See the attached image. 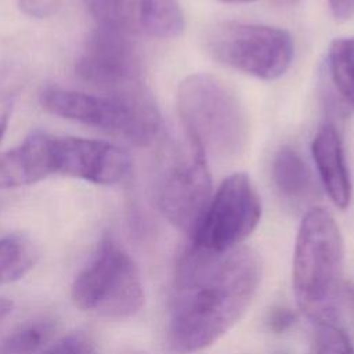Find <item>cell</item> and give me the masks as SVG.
Masks as SVG:
<instances>
[{"label": "cell", "mask_w": 354, "mask_h": 354, "mask_svg": "<svg viewBox=\"0 0 354 354\" xmlns=\"http://www.w3.org/2000/svg\"><path fill=\"white\" fill-rule=\"evenodd\" d=\"M261 272L259 253L248 246L214 252L191 242L174 271L170 348L192 354L223 337L253 301Z\"/></svg>", "instance_id": "1"}, {"label": "cell", "mask_w": 354, "mask_h": 354, "mask_svg": "<svg viewBox=\"0 0 354 354\" xmlns=\"http://www.w3.org/2000/svg\"><path fill=\"white\" fill-rule=\"evenodd\" d=\"M343 270L344 241L337 223L322 207L308 209L296 236L292 285L299 308L315 324L335 321Z\"/></svg>", "instance_id": "2"}, {"label": "cell", "mask_w": 354, "mask_h": 354, "mask_svg": "<svg viewBox=\"0 0 354 354\" xmlns=\"http://www.w3.org/2000/svg\"><path fill=\"white\" fill-rule=\"evenodd\" d=\"M189 144L206 159L230 160L246 147L249 123L235 91L207 73L187 76L177 90Z\"/></svg>", "instance_id": "3"}, {"label": "cell", "mask_w": 354, "mask_h": 354, "mask_svg": "<svg viewBox=\"0 0 354 354\" xmlns=\"http://www.w3.org/2000/svg\"><path fill=\"white\" fill-rule=\"evenodd\" d=\"M40 105L50 113L133 144L145 145L159 131L160 115L155 102L140 87L101 94L47 87L40 93Z\"/></svg>", "instance_id": "4"}, {"label": "cell", "mask_w": 354, "mask_h": 354, "mask_svg": "<svg viewBox=\"0 0 354 354\" xmlns=\"http://www.w3.org/2000/svg\"><path fill=\"white\" fill-rule=\"evenodd\" d=\"M73 306L106 319H124L144 306L145 292L136 261L112 236L98 243L71 286Z\"/></svg>", "instance_id": "5"}, {"label": "cell", "mask_w": 354, "mask_h": 354, "mask_svg": "<svg viewBox=\"0 0 354 354\" xmlns=\"http://www.w3.org/2000/svg\"><path fill=\"white\" fill-rule=\"evenodd\" d=\"M205 48L217 62L254 76L274 80L290 66L293 39L279 28L224 21L207 29Z\"/></svg>", "instance_id": "6"}, {"label": "cell", "mask_w": 354, "mask_h": 354, "mask_svg": "<svg viewBox=\"0 0 354 354\" xmlns=\"http://www.w3.org/2000/svg\"><path fill=\"white\" fill-rule=\"evenodd\" d=\"M260 217L261 202L254 185L248 174L234 173L213 194L191 242L214 252L234 249L256 230Z\"/></svg>", "instance_id": "7"}, {"label": "cell", "mask_w": 354, "mask_h": 354, "mask_svg": "<svg viewBox=\"0 0 354 354\" xmlns=\"http://www.w3.org/2000/svg\"><path fill=\"white\" fill-rule=\"evenodd\" d=\"M212 177L207 159L189 144L163 177L158 202L166 220L189 239L198 232L212 201Z\"/></svg>", "instance_id": "8"}, {"label": "cell", "mask_w": 354, "mask_h": 354, "mask_svg": "<svg viewBox=\"0 0 354 354\" xmlns=\"http://www.w3.org/2000/svg\"><path fill=\"white\" fill-rule=\"evenodd\" d=\"M75 72L82 82L108 93L140 87L142 66L130 36L98 25L88 35Z\"/></svg>", "instance_id": "9"}, {"label": "cell", "mask_w": 354, "mask_h": 354, "mask_svg": "<svg viewBox=\"0 0 354 354\" xmlns=\"http://www.w3.org/2000/svg\"><path fill=\"white\" fill-rule=\"evenodd\" d=\"M53 174L80 178L93 184L112 185L127 177L130 155L116 144L73 136H51Z\"/></svg>", "instance_id": "10"}, {"label": "cell", "mask_w": 354, "mask_h": 354, "mask_svg": "<svg viewBox=\"0 0 354 354\" xmlns=\"http://www.w3.org/2000/svg\"><path fill=\"white\" fill-rule=\"evenodd\" d=\"M100 26L130 37L171 39L184 30L177 0H83Z\"/></svg>", "instance_id": "11"}, {"label": "cell", "mask_w": 354, "mask_h": 354, "mask_svg": "<svg viewBox=\"0 0 354 354\" xmlns=\"http://www.w3.org/2000/svg\"><path fill=\"white\" fill-rule=\"evenodd\" d=\"M51 134L36 131L0 153V191L30 185L53 174Z\"/></svg>", "instance_id": "12"}, {"label": "cell", "mask_w": 354, "mask_h": 354, "mask_svg": "<svg viewBox=\"0 0 354 354\" xmlns=\"http://www.w3.org/2000/svg\"><path fill=\"white\" fill-rule=\"evenodd\" d=\"M311 152L319 178L330 201L337 207L346 209L351 201V181L342 140L333 124L326 123L317 131Z\"/></svg>", "instance_id": "13"}, {"label": "cell", "mask_w": 354, "mask_h": 354, "mask_svg": "<svg viewBox=\"0 0 354 354\" xmlns=\"http://www.w3.org/2000/svg\"><path fill=\"white\" fill-rule=\"evenodd\" d=\"M271 177L277 192L293 206L307 205L317 195V187L310 167L301 155L290 147H282L275 153Z\"/></svg>", "instance_id": "14"}, {"label": "cell", "mask_w": 354, "mask_h": 354, "mask_svg": "<svg viewBox=\"0 0 354 354\" xmlns=\"http://www.w3.org/2000/svg\"><path fill=\"white\" fill-rule=\"evenodd\" d=\"M325 69L333 94L346 108L354 109V37H339L330 43Z\"/></svg>", "instance_id": "15"}, {"label": "cell", "mask_w": 354, "mask_h": 354, "mask_svg": "<svg viewBox=\"0 0 354 354\" xmlns=\"http://www.w3.org/2000/svg\"><path fill=\"white\" fill-rule=\"evenodd\" d=\"M37 250L22 235H6L0 238V286L24 278L36 264Z\"/></svg>", "instance_id": "16"}, {"label": "cell", "mask_w": 354, "mask_h": 354, "mask_svg": "<svg viewBox=\"0 0 354 354\" xmlns=\"http://www.w3.org/2000/svg\"><path fill=\"white\" fill-rule=\"evenodd\" d=\"M315 325L311 354H354L348 335L335 321Z\"/></svg>", "instance_id": "17"}, {"label": "cell", "mask_w": 354, "mask_h": 354, "mask_svg": "<svg viewBox=\"0 0 354 354\" xmlns=\"http://www.w3.org/2000/svg\"><path fill=\"white\" fill-rule=\"evenodd\" d=\"M41 354H95V347L87 333L76 330L58 339Z\"/></svg>", "instance_id": "18"}, {"label": "cell", "mask_w": 354, "mask_h": 354, "mask_svg": "<svg viewBox=\"0 0 354 354\" xmlns=\"http://www.w3.org/2000/svg\"><path fill=\"white\" fill-rule=\"evenodd\" d=\"M64 4V0H18L19 10L32 18H50L55 15Z\"/></svg>", "instance_id": "19"}, {"label": "cell", "mask_w": 354, "mask_h": 354, "mask_svg": "<svg viewBox=\"0 0 354 354\" xmlns=\"http://www.w3.org/2000/svg\"><path fill=\"white\" fill-rule=\"evenodd\" d=\"M296 311L285 306H275L268 311L266 317V325L272 333H283L296 324Z\"/></svg>", "instance_id": "20"}, {"label": "cell", "mask_w": 354, "mask_h": 354, "mask_svg": "<svg viewBox=\"0 0 354 354\" xmlns=\"http://www.w3.org/2000/svg\"><path fill=\"white\" fill-rule=\"evenodd\" d=\"M12 106H14V94L8 90L1 88L0 90V142L8 127Z\"/></svg>", "instance_id": "21"}, {"label": "cell", "mask_w": 354, "mask_h": 354, "mask_svg": "<svg viewBox=\"0 0 354 354\" xmlns=\"http://www.w3.org/2000/svg\"><path fill=\"white\" fill-rule=\"evenodd\" d=\"M328 3L337 21H348L354 17V0H328Z\"/></svg>", "instance_id": "22"}, {"label": "cell", "mask_w": 354, "mask_h": 354, "mask_svg": "<svg viewBox=\"0 0 354 354\" xmlns=\"http://www.w3.org/2000/svg\"><path fill=\"white\" fill-rule=\"evenodd\" d=\"M14 310V303L12 300L7 299V297H1L0 296V322L3 319H6Z\"/></svg>", "instance_id": "23"}, {"label": "cell", "mask_w": 354, "mask_h": 354, "mask_svg": "<svg viewBox=\"0 0 354 354\" xmlns=\"http://www.w3.org/2000/svg\"><path fill=\"white\" fill-rule=\"evenodd\" d=\"M275 4L278 6H295L297 4L300 0H272Z\"/></svg>", "instance_id": "24"}, {"label": "cell", "mask_w": 354, "mask_h": 354, "mask_svg": "<svg viewBox=\"0 0 354 354\" xmlns=\"http://www.w3.org/2000/svg\"><path fill=\"white\" fill-rule=\"evenodd\" d=\"M220 1L230 3V4H245V3H252V1H256V0H220Z\"/></svg>", "instance_id": "25"}]
</instances>
